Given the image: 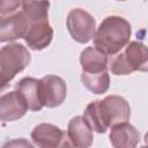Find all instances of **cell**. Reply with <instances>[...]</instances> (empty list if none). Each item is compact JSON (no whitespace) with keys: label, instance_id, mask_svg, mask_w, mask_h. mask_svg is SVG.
<instances>
[{"label":"cell","instance_id":"1","mask_svg":"<svg viewBox=\"0 0 148 148\" xmlns=\"http://www.w3.org/2000/svg\"><path fill=\"white\" fill-rule=\"evenodd\" d=\"M131 32L127 20L117 15L106 16L96 29L94 46L108 56H114L130 43Z\"/></svg>","mask_w":148,"mask_h":148},{"label":"cell","instance_id":"2","mask_svg":"<svg viewBox=\"0 0 148 148\" xmlns=\"http://www.w3.org/2000/svg\"><path fill=\"white\" fill-rule=\"evenodd\" d=\"M114 75H128L135 71L148 72V47L138 40L130 42L123 52H118L109 60Z\"/></svg>","mask_w":148,"mask_h":148},{"label":"cell","instance_id":"3","mask_svg":"<svg viewBox=\"0 0 148 148\" xmlns=\"http://www.w3.org/2000/svg\"><path fill=\"white\" fill-rule=\"evenodd\" d=\"M30 60L31 56L24 45L20 43H9L2 46L0 51L1 89H5L15 75L30 64Z\"/></svg>","mask_w":148,"mask_h":148},{"label":"cell","instance_id":"4","mask_svg":"<svg viewBox=\"0 0 148 148\" xmlns=\"http://www.w3.org/2000/svg\"><path fill=\"white\" fill-rule=\"evenodd\" d=\"M66 27L74 40L81 44L90 42L96 34V21L88 12L81 8L72 9L66 18Z\"/></svg>","mask_w":148,"mask_h":148},{"label":"cell","instance_id":"5","mask_svg":"<svg viewBox=\"0 0 148 148\" xmlns=\"http://www.w3.org/2000/svg\"><path fill=\"white\" fill-rule=\"evenodd\" d=\"M101 109L104 120L109 127H112L113 125L123 121H127L131 117L130 104L121 96H106L101 101Z\"/></svg>","mask_w":148,"mask_h":148},{"label":"cell","instance_id":"6","mask_svg":"<svg viewBox=\"0 0 148 148\" xmlns=\"http://www.w3.org/2000/svg\"><path fill=\"white\" fill-rule=\"evenodd\" d=\"M31 140L37 147L40 148L68 146L67 134L58 126L47 123H42L32 130Z\"/></svg>","mask_w":148,"mask_h":148},{"label":"cell","instance_id":"7","mask_svg":"<svg viewBox=\"0 0 148 148\" xmlns=\"http://www.w3.org/2000/svg\"><path fill=\"white\" fill-rule=\"evenodd\" d=\"M30 21L23 10L1 16L0 22V40L2 43L23 38L28 31Z\"/></svg>","mask_w":148,"mask_h":148},{"label":"cell","instance_id":"8","mask_svg":"<svg viewBox=\"0 0 148 148\" xmlns=\"http://www.w3.org/2000/svg\"><path fill=\"white\" fill-rule=\"evenodd\" d=\"M40 96L43 105L46 108H57L66 98V83L57 75H46L40 80Z\"/></svg>","mask_w":148,"mask_h":148},{"label":"cell","instance_id":"9","mask_svg":"<svg viewBox=\"0 0 148 148\" xmlns=\"http://www.w3.org/2000/svg\"><path fill=\"white\" fill-rule=\"evenodd\" d=\"M29 109L24 96L17 91H9L0 97V119L3 123L14 121L22 118Z\"/></svg>","mask_w":148,"mask_h":148},{"label":"cell","instance_id":"10","mask_svg":"<svg viewBox=\"0 0 148 148\" xmlns=\"http://www.w3.org/2000/svg\"><path fill=\"white\" fill-rule=\"evenodd\" d=\"M66 134L68 146L86 148L94 141L92 128L83 116H75L69 120Z\"/></svg>","mask_w":148,"mask_h":148},{"label":"cell","instance_id":"11","mask_svg":"<svg viewBox=\"0 0 148 148\" xmlns=\"http://www.w3.org/2000/svg\"><path fill=\"white\" fill-rule=\"evenodd\" d=\"M52 37L53 30L49 23V20H42L31 22L23 38L29 49L34 51H40L50 45Z\"/></svg>","mask_w":148,"mask_h":148},{"label":"cell","instance_id":"12","mask_svg":"<svg viewBox=\"0 0 148 148\" xmlns=\"http://www.w3.org/2000/svg\"><path fill=\"white\" fill-rule=\"evenodd\" d=\"M140 141L139 131L127 121L116 124L111 127L110 142L116 148H134Z\"/></svg>","mask_w":148,"mask_h":148},{"label":"cell","instance_id":"13","mask_svg":"<svg viewBox=\"0 0 148 148\" xmlns=\"http://www.w3.org/2000/svg\"><path fill=\"white\" fill-rule=\"evenodd\" d=\"M15 90L20 91L29 104L31 111H39L44 105L40 96V81L35 77H23L15 84Z\"/></svg>","mask_w":148,"mask_h":148},{"label":"cell","instance_id":"14","mask_svg":"<svg viewBox=\"0 0 148 148\" xmlns=\"http://www.w3.org/2000/svg\"><path fill=\"white\" fill-rule=\"evenodd\" d=\"M80 64L83 72L99 73V72L108 71L109 59H108V54L103 53L97 47L89 46L81 52Z\"/></svg>","mask_w":148,"mask_h":148},{"label":"cell","instance_id":"15","mask_svg":"<svg viewBox=\"0 0 148 148\" xmlns=\"http://www.w3.org/2000/svg\"><path fill=\"white\" fill-rule=\"evenodd\" d=\"M81 81L83 86L94 94H104L110 87V75L108 71L99 73H87L82 71Z\"/></svg>","mask_w":148,"mask_h":148},{"label":"cell","instance_id":"16","mask_svg":"<svg viewBox=\"0 0 148 148\" xmlns=\"http://www.w3.org/2000/svg\"><path fill=\"white\" fill-rule=\"evenodd\" d=\"M83 117L86 118V120L88 121V124L90 125L92 131H95L97 133H105L106 130L109 128V126L106 125V123L104 120L103 113H102L99 99L94 101L87 105Z\"/></svg>","mask_w":148,"mask_h":148},{"label":"cell","instance_id":"17","mask_svg":"<svg viewBox=\"0 0 148 148\" xmlns=\"http://www.w3.org/2000/svg\"><path fill=\"white\" fill-rule=\"evenodd\" d=\"M50 2L49 0H23L22 10L31 22L47 20Z\"/></svg>","mask_w":148,"mask_h":148},{"label":"cell","instance_id":"18","mask_svg":"<svg viewBox=\"0 0 148 148\" xmlns=\"http://www.w3.org/2000/svg\"><path fill=\"white\" fill-rule=\"evenodd\" d=\"M22 1L23 0H1V16L17 12V9L22 7Z\"/></svg>","mask_w":148,"mask_h":148},{"label":"cell","instance_id":"19","mask_svg":"<svg viewBox=\"0 0 148 148\" xmlns=\"http://www.w3.org/2000/svg\"><path fill=\"white\" fill-rule=\"evenodd\" d=\"M145 143L148 146V132L146 133V135H145Z\"/></svg>","mask_w":148,"mask_h":148},{"label":"cell","instance_id":"20","mask_svg":"<svg viewBox=\"0 0 148 148\" xmlns=\"http://www.w3.org/2000/svg\"><path fill=\"white\" fill-rule=\"evenodd\" d=\"M120 1H124V0H120Z\"/></svg>","mask_w":148,"mask_h":148}]
</instances>
